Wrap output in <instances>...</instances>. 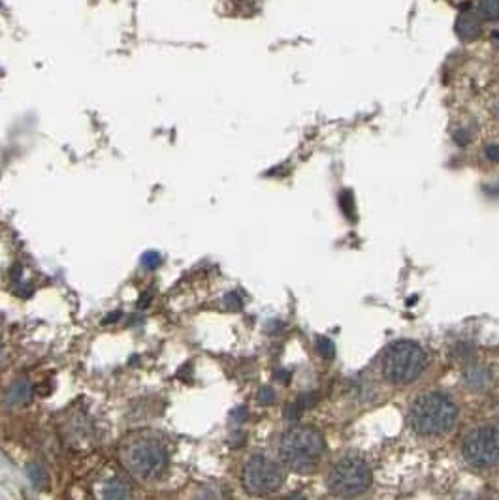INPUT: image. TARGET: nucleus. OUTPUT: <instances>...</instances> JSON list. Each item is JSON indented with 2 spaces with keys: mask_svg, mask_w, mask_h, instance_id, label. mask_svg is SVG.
Here are the masks:
<instances>
[{
  "mask_svg": "<svg viewBox=\"0 0 499 500\" xmlns=\"http://www.w3.org/2000/svg\"><path fill=\"white\" fill-rule=\"evenodd\" d=\"M141 264H143V267H147V269H155V267H159L162 264V258L159 252H145L143 258H141Z\"/></svg>",
  "mask_w": 499,
  "mask_h": 500,
  "instance_id": "nucleus-16",
  "label": "nucleus"
},
{
  "mask_svg": "<svg viewBox=\"0 0 499 500\" xmlns=\"http://www.w3.org/2000/svg\"><path fill=\"white\" fill-rule=\"evenodd\" d=\"M456 34L465 40V42H473L478 36L482 34V23L475 14H462L456 19Z\"/></svg>",
  "mask_w": 499,
  "mask_h": 500,
  "instance_id": "nucleus-9",
  "label": "nucleus"
},
{
  "mask_svg": "<svg viewBox=\"0 0 499 500\" xmlns=\"http://www.w3.org/2000/svg\"><path fill=\"white\" fill-rule=\"evenodd\" d=\"M119 316H121V313H113V314H110V316H105L104 324H112V322H115V318H119Z\"/></svg>",
  "mask_w": 499,
  "mask_h": 500,
  "instance_id": "nucleus-26",
  "label": "nucleus"
},
{
  "mask_svg": "<svg viewBox=\"0 0 499 500\" xmlns=\"http://www.w3.org/2000/svg\"><path fill=\"white\" fill-rule=\"evenodd\" d=\"M275 380H279L281 384H289L290 371H285V368H277V371H275Z\"/></svg>",
  "mask_w": 499,
  "mask_h": 500,
  "instance_id": "nucleus-24",
  "label": "nucleus"
},
{
  "mask_svg": "<svg viewBox=\"0 0 499 500\" xmlns=\"http://www.w3.org/2000/svg\"><path fill=\"white\" fill-rule=\"evenodd\" d=\"M373 481L371 468L366 461L356 455H349L332 468L328 476V489L341 499H352L366 493Z\"/></svg>",
  "mask_w": 499,
  "mask_h": 500,
  "instance_id": "nucleus-5",
  "label": "nucleus"
},
{
  "mask_svg": "<svg viewBox=\"0 0 499 500\" xmlns=\"http://www.w3.org/2000/svg\"><path fill=\"white\" fill-rule=\"evenodd\" d=\"M27 474L36 489H43V487L48 486V476H45L43 468L38 465V463H30V465L27 466Z\"/></svg>",
  "mask_w": 499,
  "mask_h": 500,
  "instance_id": "nucleus-13",
  "label": "nucleus"
},
{
  "mask_svg": "<svg viewBox=\"0 0 499 500\" xmlns=\"http://www.w3.org/2000/svg\"><path fill=\"white\" fill-rule=\"evenodd\" d=\"M411 427L422 437L449 433L458 419L456 403L445 393H422L411 404Z\"/></svg>",
  "mask_w": 499,
  "mask_h": 500,
  "instance_id": "nucleus-2",
  "label": "nucleus"
},
{
  "mask_svg": "<svg viewBox=\"0 0 499 500\" xmlns=\"http://www.w3.org/2000/svg\"><path fill=\"white\" fill-rule=\"evenodd\" d=\"M100 500H134L132 489L125 479L113 478L100 489Z\"/></svg>",
  "mask_w": 499,
  "mask_h": 500,
  "instance_id": "nucleus-10",
  "label": "nucleus"
},
{
  "mask_svg": "<svg viewBox=\"0 0 499 500\" xmlns=\"http://www.w3.org/2000/svg\"><path fill=\"white\" fill-rule=\"evenodd\" d=\"M450 357H452V362L458 363V365H467V367H469V365L475 362V357H477L475 344H471V342H458L456 346L452 348Z\"/></svg>",
  "mask_w": 499,
  "mask_h": 500,
  "instance_id": "nucleus-11",
  "label": "nucleus"
},
{
  "mask_svg": "<svg viewBox=\"0 0 499 500\" xmlns=\"http://www.w3.org/2000/svg\"><path fill=\"white\" fill-rule=\"evenodd\" d=\"M28 397H30V384L27 380H19V382H15L10 389V403L14 404H21L27 401Z\"/></svg>",
  "mask_w": 499,
  "mask_h": 500,
  "instance_id": "nucleus-12",
  "label": "nucleus"
},
{
  "mask_svg": "<svg viewBox=\"0 0 499 500\" xmlns=\"http://www.w3.org/2000/svg\"><path fill=\"white\" fill-rule=\"evenodd\" d=\"M464 384L467 389L482 391V389H486L490 384H492V371L486 367V365L471 363L469 367L465 368Z\"/></svg>",
  "mask_w": 499,
  "mask_h": 500,
  "instance_id": "nucleus-8",
  "label": "nucleus"
},
{
  "mask_svg": "<svg viewBox=\"0 0 499 500\" xmlns=\"http://www.w3.org/2000/svg\"><path fill=\"white\" fill-rule=\"evenodd\" d=\"M478 12L486 19H498L499 17V0H480L478 2Z\"/></svg>",
  "mask_w": 499,
  "mask_h": 500,
  "instance_id": "nucleus-15",
  "label": "nucleus"
},
{
  "mask_svg": "<svg viewBox=\"0 0 499 500\" xmlns=\"http://www.w3.org/2000/svg\"><path fill=\"white\" fill-rule=\"evenodd\" d=\"M225 306L230 311H239L243 306V299L238 292H230L225 295Z\"/></svg>",
  "mask_w": 499,
  "mask_h": 500,
  "instance_id": "nucleus-17",
  "label": "nucleus"
},
{
  "mask_svg": "<svg viewBox=\"0 0 499 500\" xmlns=\"http://www.w3.org/2000/svg\"><path fill=\"white\" fill-rule=\"evenodd\" d=\"M316 354L324 360H334L336 357V344L328 337H318L316 339Z\"/></svg>",
  "mask_w": 499,
  "mask_h": 500,
  "instance_id": "nucleus-14",
  "label": "nucleus"
},
{
  "mask_svg": "<svg viewBox=\"0 0 499 500\" xmlns=\"http://www.w3.org/2000/svg\"><path fill=\"white\" fill-rule=\"evenodd\" d=\"M471 134H469V130H458L456 134H454V141H456L458 145H467L469 141H471Z\"/></svg>",
  "mask_w": 499,
  "mask_h": 500,
  "instance_id": "nucleus-23",
  "label": "nucleus"
},
{
  "mask_svg": "<svg viewBox=\"0 0 499 500\" xmlns=\"http://www.w3.org/2000/svg\"><path fill=\"white\" fill-rule=\"evenodd\" d=\"M0 362H2V352H0Z\"/></svg>",
  "mask_w": 499,
  "mask_h": 500,
  "instance_id": "nucleus-28",
  "label": "nucleus"
},
{
  "mask_svg": "<svg viewBox=\"0 0 499 500\" xmlns=\"http://www.w3.org/2000/svg\"><path fill=\"white\" fill-rule=\"evenodd\" d=\"M256 399H258V403L261 404H272L275 401L274 389L269 388V386H262V388L258 389V395H256Z\"/></svg>",
  "mask_w": 499,
  "mask_h": 500,
  "instance_id": "nucleus-20",
  "label": "nucleus"
},
{
  "mask_svg": "<svg viewBox=\"0 0 499 500\" xmlns=\"http://www.w3.org/2000/svg\"><path fill=\"white\" fill-rule=\"evenodd\" d=\"M283 483L285 470L277 461L266 455H253L247 461L243 470V486L251 494L274 493Z\"/></svg>",
  "mask_w": 499,
  "mask_h": 500,
  "instance_id": "nucleus-6",
  "label": "nucleus"
},
{
  "mask_svg": "<svg viewBox=\"0 0 499 500\" xmlns=\"http://www.w3.org/2000/svg\"><path fill=\"white\" fill-rule=\"evenodd\" d=\"M121 455L130 474L143 481L156 479L168 465L166 444L153 433L132 435L128 440H125Z\"/></svg>",
  "mask_w": 499,
  "mask_h": 500,
  "instance_id": "nucleus-1",
  "label": "nucleus"
},
{
  "mask_svg": "<svg viewBox=\"0 0 499 500\" xmlns=\"http://www.w3.org/2000/svg\"><path fill=\"white\" fill-rule=\"evenodd\" d=\"M296 404L300 406V410H309L313 408L316 404V395L315 393H303V395L298 397V401H296Z\"/></svg>",
  "mask_w": 499,
  "mask_h": 500,
  "instance_id": "nucleus-19",
  "label": "nucleus"
},
{
  "mask_svg": "<svg viewBox=\"0 0 499 500\" xmlns=\"http://www.w3.org/2000/svg\"><path fill=\"white\" fill-rule=\"evenodd\" d=\"M287 500H307V499H305L302 493H292V494H289V499Z\"/></svg>",
  "mask_w": 499,
  "mask_h": 500,
  "instance_id": "nucleus-27",
  "label": "nucleus"
},
{
  "mask_svg": "<svg viewBox=\"0 0 499 500\" xmlns=\"http://www.w3.org/2000/svg\"><path fill=\"white\" fill-rule=\"evenodd\" d=\"M232 417H236L238 421H243V419H245V417H247L245 408H236V410H234V412H232Z\"/></svg>",
  "mask_w": 499,
  "mask_h": 500,
  "instance_id": "nucleus-25",
  "label": "nucleus"
},
{
  "mask_svg": "<svg viewBox=\"0 0 499 500\" xmlns=\"http://www.w3.org/2000/svg\"><path fill=\"white\" fill-rule=\"evenodd\" d=\"M465 461L478 468H488L499 463V429L478 427L464 440Z\"/></svg>",
  "mask_w": 499,
  "mask_h": 500,
  "instance_id": "nucleus-7",
  "label": "nucleus"
},
{
  "mask_svg": "<svg viewBox=\"0 0 499 500\" xmlns=\"http://www.w3.org/2000/svg\"><path fill=\"white\" fill-rule=\"evenodd\" d=\"M339 205L343 207L345 215L349 216V218H354V203H352V194L351 192H343L341 198H339Z\"/></svg>",
  "mask_w": 499,
  "mask_h": 500,
  "instance_id": "nucleus-18",
  "label": "nucleus"
},
{
  "mask_svg": "<svg viewBox=\"0 0 499 500\" xmlns=\"http://www.w3.org/2000/svg\"><path fill=\"white\" fill-rule=\"evenodd\" d=\"M485 154L486 158L493 162V164H499V143H490V145L485 147Z\"/></svg>",
  "mask_w": 499,
  "mask_h": 500,
  "instance_id": "nucleus-21",
  "label": "nucleus"
},
{
  "mask_svg": "<svg viewBox=\"0 0 499 500\" xmlns=\"http://www.w3.org/2000/svg\"><path fill=\"white\" fill-rule=\"evenodd\" d=\"M300 416H302V410H300V406H298L296 403L289 404V406L285 408V417L290 419V421H296V419H298Z\"/></svg>",
  "mask_w": 499,
  "mask_h": 500,
  "instance_id": "nucleus-22",
  "label": "nucleus"
},
{
  "mask_svg": "<svg viewBox=\"0 0 499 500\" xmlns=\"http://www.w3.org/2000/svg\"><path fill=\"white\" fill-rule=\"evenodd\" d=\"M326 442L313 427H292L285 433L279 444V453L290 470L300 474L315 472L320 463Z\"/></svg>",
  "mask_w": 499,
  "mask_h": 500,
  "instance_id": "nucleus-3",
  "label": "nucleus"
},
{
  "mask_svg": "<svg viewBox=\"0 0 499 500\" xmlns=\"http://www.w3.org/2000/svg\"><path fill=\"white\" fill-rule=\"evenodd\" d=\"M426 367V354L416 342L398 341L385 352L383 371L392 384H409L416 380Z\"/></svg>",
  "mask_w": 499,
  "mask_h": 500,
  "instance_id": "nucleus-4",
  "label": "nucleus"
}]
</instances>
